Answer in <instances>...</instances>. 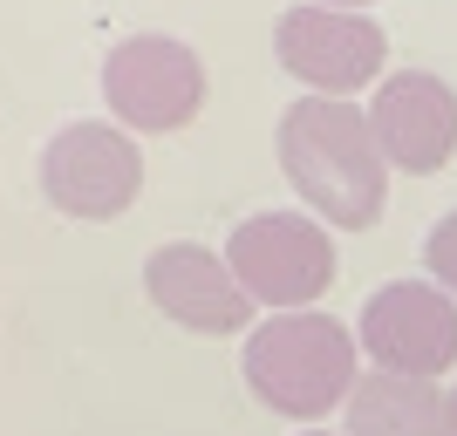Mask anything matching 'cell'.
Listing matches in <instances>:
<instances>
[{
	"label": "cell",
	"mask_w": 457,
	"mask_h": 436,
	"mask_svg": "<svg viewBox=\"0 0 457 436\" xmlns=\"http://www.w3.org/2000/svg\"><path fill=\"white\" fill-rule=\"evenodd\" d=\"M273 157L301 211H314L335 232H369L389 205V164L376 151L369 110L342 95H301L273 130Z\"/></svg>",
	"instance_id": "obj_1"
},
{
	"label": "cell",
	"mask_w": 457,
	"mask_h": 436,
	"mask_svg": "<svg viewBox=\"0 0 457 436\" xmlns=\"http://www.w3.org/2000/svg\"><path fill=\"white\" fill-rule=\"evenodd\" d=\"M239 375L273 416L287 423H314L335 416L355 396V327L321 314V307H294V314H267L246 327V355Z\"/></svg>",
	"instance_id": "obj_2"
},
{
	"label": "cell",
	"mask_w": 457,
	"mask_h": 436,
	"mask_svg": "<svg viewBox=\"0 0 457 436\" xmlns=\"http://www.w3.org/2000/svg\"><path fill=\"white\" fill-rule=\"evenodd\" d=\"M226 266L239 273L253 307L294 314L335 286V239L314 211H253L246 226H232Z\"/></svg>",
	"instance_id": "obj_3"
},
{
	"label": "cell",
	"mask_w": 457,
	"mask_h": 436,
	"mask_svg": "<svg viewBox=\"0 0 457 436\" xmlns=\"http://www.w3.org/2000/svg\"><path fill=\"white\" fill-rule=\"evenodd\" d=\"M103 103L130 136H171L205 110V55L178 35H130L103 62Z\"/></svg>",
	"instance_id": "obj_4"
},
{
	"label": "cell",
	"mask_w": 457,
	"mask_h": 436,
	"mask_svg": "<svg viewBox=\"0 0 457 436\" xmlns=\"http://www.w3.org/2000/svg\"><path fill=\"white\" fill-rule=\"evenodd\" d=\"M273 62L301 82L307 95H355L369 82H382L389 69V35L382 21L348 14V7H321V0H301L273 21Z\"/></svg>",
	"instance_id": "obj_5"
},
{
	"label": "cell",
	"mask_w": 457,
	"mask_h": 436,
	"mask_svg": "<svg viewBox=\"0 0 457 436\" xmlns=\"http://www.w3.org/2000/svg\"><path fill=\"white\" fill-rule=\"evenodd\" d=\"M41 191L62 218H82V226L123 218L144 191V151L123 123H69L41 151Z\"/></svg>",
	"instance_id": "obj_6"
},
{
	"label": "cell",
	"mask_w": 457,
	"mask_h": 436,
	"mask_svg": "<svg viewBox=\"0 0 457 436\" xmlns=\"http://www.w3.org/2000/svg\"><path fill=\"white\" fill-rule=\"evenodd\" d=\"M355 348L382 375L437 382L457 368V300L437 280H389L369 293L362 321H355Z\"/></svg>",
	"instance_id": "obj_7"
},
{
	"label": "cell",
	"mask_w": 457,
	"mask_h": 436,
	"mask_svg": "<svg viewBox=\"0 0 457 436\" xmlns=\"http://www.w3.org/2000/svg\"><path fill=\"white\" fill-rule=\"evenodd\" d=\"M369 130H376V151L389 171L437 177L457 157V89L430 69L382 76L369 95Z\"/></svg>",
	"instance_id": "obj_8"
},
{
	"label": "cell",
	"mask_w": 457,
	"mask_h": 436,
	"mask_svg": "<svg viewBox=\"0 0 457 436\" xmlns=\"http://www.w3.org/2000/svg\"><path fill=\"white\" fill-rule=\"evenodd\" d=\"M144 293L185 334H246L253 327V293L239 286L226 252L191 246V239H171L144 259Z\"/></svg>",
	"instance_id": "obj_9"
},
{
	"label": "cell",
	"mask_w": 457,
	"mask_h": 436,
	"mask_svg": "<svg viewBox=\"0 0 457 436\" xmlns=\"http://www.w3.org/2000/svg\"><path fill=\"white\" fill-rule=\"evenodd\" d=\"M342 436H444V389L376 368L342 402Z\"/></svg>",
	"instance_id": "obj_10"
},
{
	"label": "cell",
	"mask_w": 457,
	"mask_h": 436,
	"mask_svg": "<svg viewBox=\"0 0 457 436\" xmlns=\"http://www.w3.org/2000/svg\"><path fill=\"white\" fill-rule=\"evenodd\" d=\"M423 273L444 286L457 300V211H444L437 226H430V246H423Z\"/></svg>",
	"instance_id": "obj_11"
},
{
	"label": "cell",
	"mask_w": 457,
	"mask_h": 436,
	"mask_svg": "<svg viewBox=\"0 0 457 436\" xmlns=\"http://www.w3.org/2000/svg\"><path fill=\"white\" fill-rule=\"evenodd\" d=\"M444 436H457V389H444Z\"/></svg>",
	"instance_id": "obj_12"
},
{
	"label": "cell",
	"mask_w": 457,
	"mask_h": 436,
	"mask_svg": "<svg viewBox=\"0 0 457 436\" xmlns=\"http://www.w3.org/2000/svg\"><path fill=\"white\" fill-rule=\"evenodd\" d=\"M321 7H348V14H362L369 0H321Z\"/></svg>",
	"instance_id": "obj_13"
},
{
	"label": "cell",
	"mask_w": 457,
	"mask_h": 436,
	"mask_svg": "<svg viewBox=\"0 0 457 436\" xmlns=\"http://www.w3.org/2000/svg\"><path fill=\"white\" fill-rule=\"evenodd\" d=\"M301 436H328V430H301Z\"/></svg>",
	"instance_id": "obj_14"
}]
</instances>
